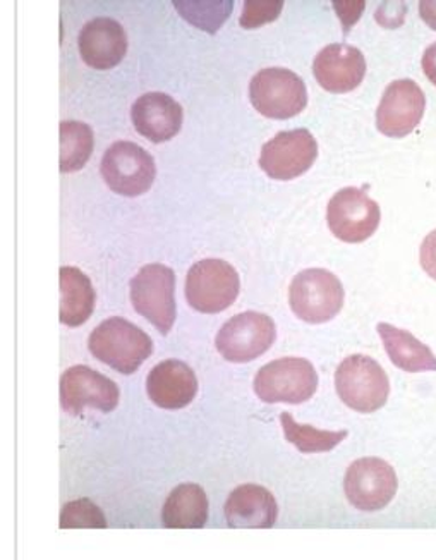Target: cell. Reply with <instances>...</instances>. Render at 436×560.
<instances>
[{"mask_svg":"<svg viewBox=\"0 0 436 560\" xmlns=\"http://www.w3.org/2000/svg\"><path fill=\"white\" fill-rule=\"evenodd\" d=\"M399 489L396 469L380 457L354 460L345 472L344 490L347 501L365 513L387 508Z\"/></svg>","mask_w":436,"mask_h":560,"instance_id":"cell-10","label":"cell"},{"mask_svg":"<svg viewBox=\"0 0 436 560\" xmlns=\"http://www.w3.org/2000/svg\"><path fill=\"white\" fill-rule=\"evenodd\" d=\"M282 8H284L282 0H275V2H272V0L270 2H252V0H248V2H245L239 24L246 30L260 28L263 24L273 23V21L279 20Z\"/></svg>","mask_w":436,"mask_h":560,"instance_id":"cell-27","label":"cell"},{"mask_svg":"<svg viewBox=\"0 0 436 560\" xmlns=\"http://www.w3.org/2000/svg\"><path fill=\"white\" fill-rule=\"evenodd\" d=\"M102 176L108 188L120 197L134 198L152 188L156 176L155 161L132 141H117L104 153Z\"/></svg>","mask_w":436,"mask_h":560,"instance_id":"cell-9","label":"cell"},{"mask_svg":"<svg viewBox=\"0 0 436 560\" xmlns=\"http://www.w3.org/2000/svg\"><path fill=\"white\" fill-rule=\"evenodd\" d=\"M119 397L116 382L84 364L72 366L60 378V405L72 417H80L86 408L113 412Z\"/></svg>","mask_w":436,"mask_h":560,"instance_id":"cell-13","label":"cell"},{"mask_svg":"<svg viewBox=\"0 0 436 560\" xmlns=\"http://www.w3.org/2000/svg\"><path fill=\"white\" fill-rule=\"evenodd\" d=\"M60 279V324L80 327L95 310V289L89 276L76 267H62Z\"/></svg>","mask_w":436,"mask_h":560,"instance_id":"cell-22","label":"cell"},{"mask_svg":"<svg viewBox=\"0 0 436 560\" xmlns=\"http://www.w3.org/2000/svg\"><path fill=\"white\" fill-rule=\"evenodd\" d=\"M249 101L261 116L291 119L308 105V90L303 78L291 69L267 68L252 77Z\"/></svg>","mask_w":436,"mask_h":560,"instance_id":"cell-5","label":"cell"},{"mask_svg":"<svg viewBox=\"0 0 436 560\" xmlns=\"http://www.w3.org/2000/svg\"><path fill=\"white\" fill-rule=\"evenodd\" d=\"M173 4L189 24L210 35L222 28L234 9L233 0H174Z\"/></svg>","mask_w":436,"mask_h":560,"instance_id":"cell-25","label":"cell"},{"mask_svg":"<svg viewBox=\"0 0 436 560\" xmlns=\"http://www.w3.org/2000/svg\"><path fill=\"white\" fill-rule=\"evenodd\" d=\"M423 71H425L426 78L432 81L436 86V44L429 45L423 54Z\"/></svg>","mask_w":436,"mask_h":560,"instance_id":"cell-30","label":"cell"},{"mask_svg":"<svg viewBox=\"0 0 436 560\" xmlns=\"http://www.w3.org/2000/svg\"><path fill=\"white\" fill-rule=\"evenodd\" d=\"M276 517L275 497L261 485H240L225 502V520L231 528H272Z\"/></svg>","mask_w":436,"mask_h":560,"instance_id":"cell-19","label":"cell"},{"mask_svg":"<svg viewBox=\"0 0 436 560\" xmlns=\"http://www.w3.org/2000/svg\"><path fill=\"white\" fill-rule=\"evenodd\" d=\"M131 303L162 336H167L177 315L174 270L162 264L144 265L131 280Z\"/></svg>","mask_w":436,"mask_h":560,"instance_id":"cell-4","label":"cell"},{"mask_svg":"<svg viewBox=\"0 0 436 560\" xmlns=\"http://www.w3.org/2000/svg\"><path fill=\"white\" fill-rule=\"evenodd\" d=\"M344 285L339 277L325 269L303 270L288 288L294 315L311 325L333 320L344 306Z\"/></svg>","mask_w":436,"mask_h":560,"instance_id":"cell-2","label":"cell"},{"mask_svg":"<svg viewBox=\"0 0 436 560\" xmlns=\"http://www.w3.org/2000/svg\"><path fill=\"white\" fill-rule=\"evenodd\" d=\"M426 96L413 80H397L385 89L377 110V128L385 137L404 138L425 116Z\"/></svg>","mask_w":436,"mask_h":560,"instance_id":"cell-14","label":"cell"},{"mask_svg":"<svg viewBox=\"0 0 436 560\" xmlns=\"http://www.w3.org/2000/svg\"><path fill=\"white\" fill-rule=\"evenodd\" d=\"M365 0H360V2H333L337 14H339L342 23H344L345 32H349V28L357 23L361 14L365 11Z\"/></svg>","mask_w":436,"mask_h":560,"instance_id":"cell-29","label":"cell"},{"mask_svg":"<svg viewBox=\"0 0 436 560\" xmlns=\"http://www.w3.org/2000/svg\"><path fill=\"white\" fill-rule=\"evenodd\" d=\"M318 143L308 129L282 131L261 149L260 167L276 180H291L308 173L317 162Z\"/></svg>","mask_w":436,"mask_h":560,"instance_id":"cell-12","label":"cell"},{"mask_svg":"<svg viewBox=\"0 0 436 560\" xmlns=\"http://www.w3.org/2000/svg\"><path fill=\"white\" fill-rule=\"evenodd\" d=\"M107 520L98 505L90 499L68 502L60 513V528H107Z\"/></svg>","mask_w":436,"mask_h":560,"instance_id":"cell-26","label":"cell"},{"mask_svg":"<svg viewBox=\"0 0 436 560\" xmlns=\"http://www.w3.org/2000/svg\"><path fill=\"white\" fill-rule=\"evenodd\" d=\"M313 74L327 92H353L365 80L366 59L353 45L332 44L318 54Z\"/></svg>","mask_w":436,"mask_h":560,"instance_id":"cell-15","label":"cell"},{"mask_svg":"<svg viewBox=\"0 0 436 560\" xmlns=\"http://www.w3.org/2000/svg\"><path fill=\"white\" fill-rule=\"evenodd\" d=\"M281 423L285 439L303 454L329 453L349 435L347 430L325 432V430L313 429L309 424H299L288 412H282Z\"/></svg>","mask_w":436,"mask_h":560,"instance_id":"cell-24","label":"cell"},{"mask_svg":"<svg viewBox=\"0 0 436 560\" xmlns=\"http://www.w3.org/2000/svg\"><path fill=\"white\" fill-rule=\"evenodd\" d=\"M240 280L233 265L224 260H201L186 279V300L200 313L213 315L231 308L239 296Z\"/></svg>","mask_w":436,"mask_h":560,"instance_id":"cell-7","label":"cell"},{"mask_svg":"<svg viewBox=\"0 0 436 560\" xmlns=\"http://www.w3.org/2000/svg\"><path fill=\"white\" fill-rule=\"evenodd\" d=\"M337 394L347 408L357 412H375L387 405L390 381L373 358L354 354L345 358L335 372Z\"/></svg>","mask_w":436,"mask_h":560,"instance_id":"cell-3","label":"cell"},{"mask_svg":"<svg viewBox=\"0 0 436 560\" xmlns=\"http://www.w3.org/2000/svg\"><path fill=\"white\" fill-rule=\"evenodd\" d=\"M385 351L397 369L409 373L436 372V357L420 339L390 324H378Z\"/></svg>","mask_w":436,"mask_h":560,"instance_id":"cell-21","label":"cell"},{"mask_svg":"<svg viewBox=\"0 0 436 560\" xmlns=\"http://www.w3.org/2000/svg\"><path fill=\"white\" fill-rule=\"evenodd\" d=\"M318 373L305 358H282L255 376V393L267 405H303L317 393Z\"/></svg>","mask_w":436,"mask_h":560,"instance_id":"cell-6","label":"cell"},{"mask_svg":"<svg viewBox=\"0 0 436 560\" xmlns=\"http://www.w3.org/2000/svg\"><path fill=\"white\" fill-rule=\"evenodd\" d=\"M420 14L428 24L429 28L436 30V2L435 0H423L420 2Z\"/></svg>","mask_w":436,"mask_h":560,"instance_id":"cell-31","label":"cell"},{"mask_svg":"<svg viewBox=\"0 0 436 560\" xmlns=\"http://www.w3.org/2000/svg\"><path fill=\"white\" fill-rule=\"evenodd\" d=\"M421 267L432 279L436 280V229L423 241L420 249Z\"/></svg>","mask_w":436,"mask_h":560,"instance_id":"cell-28","label":"cell"},{"mask_svg":"<svg viewBox=\"0 0 436 560\" xmlns=\"http://www.w3.org/2000/svg\"><path fill=\"white\" fill-rule=\"evenodd\" d=\"M81 59L93 69L116 68L128 52L125 28L110 18H96L84 24L78 38Z\"/></svg>","mask_w":436,"mask_h":560,"instance_id":"cell-16","label":"cell"},{"mask_svg":"<svg viewBox=\"0 0 436 560\" xmlns=\"http://www.w3.org/2000/svg\"><path fill=\"white\" fill-rule=\"evenodd\" d=\"M275 322L269 315L245 312L233 316L216 334V351L231 363H249L263 357L275 342Z\"/></svg>","mask_w":436,"mask_h":560,"instance_id":"cell-8","label":"cell"},{"mask_svg":"<svg viewBox=\"0 0 436 560\" xmlns=\"http://www.w3.org/2000/svg\"><path fill=\"white\" fill-rule=\"evenodd\" d=\"M132 125L153 143L173 140L182 126V107L167 93H144L131 107Z\"/></svg>","mask_w":436,"mask_h":560,"instance_id":"cell-17","label":"cell"},{"mask_svg":"<svg viewBox=\"0 0 436 560\" xmlns=\"http://www.w3.org/2000/svg\"><path fill=\"white\" fill-rule=\"evenodd\" d=\"M380 219V205L361 188L337 191L327 209V222L333 236L351 245L365 243L377 233Z\"/></svg>","mask_w":436,"mask_h":560,"instance_id":"cell-11","label":"cell"},{"mask_svg":"<svg viewBox=\"0 0 436 560\" xmlns=\"http://www.w3.org/2000/svg\"><path fill=\"white\" fill-rule=\"evenodd\" d=\"M146 393L158 408L182 409L197 397L198 378L182 361L165 360L150 372Z\"/></svg>","mask_w":436,"mask_h":560,"instance_id":"cell-18","label":"cell"},{"mask_svg":"<svg viewBox=\"0 0 436 560\" xmlns=\"http://www.w3.org/2000/svg\"><path fill=\"white\" fill-rule=\"evenodd\" d=\"M95 147L92 128L80 120L60 122V173H78L89 164Z\"/></svg>","mask_w":436,"mask_h":560,"instance_id":"cell-23","label":"cell"},{"mask_svg":"<svg viewBox=\"0 0 436 560\" xmlns=\"http://www.w3.org/2000/svg\"><path fill=\"white\" fill-rule=\"evenodd\" d=\"M209 521V497L197 483H182L170 492L162 509V523L170 529L203 528Z\"/></svg>","mask_w":436,"mask_h":560,"instance_id":"cell-20","label":"cell"},{"mask_svg":"<svg viewBox=\"0 0 436 560\" xmlns=\"http://www.w3.org/2000/svg\"><path fill=\"white\" fill-rule=\"evenodd\" d=\"M89 348L96 360L122 375H132L152 357L153 340L126 318L113 316L93 330Z\"/></svg>","mask_w":436,"mask_h":560,"instance_id":"cell-1","label":"cell"}]
</instances>
